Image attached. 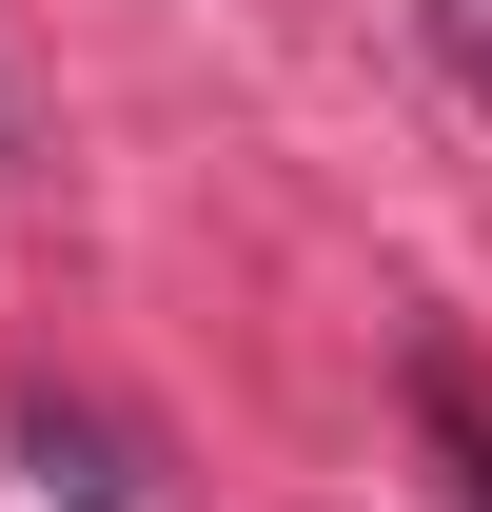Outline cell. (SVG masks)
<instances>
[{"mask_svg": "<svg viewBox=\"0 0 492 512\" xmlns=\"http://www.w3.org/2000/svg\"><path fill=\"white\" fill-rule=\"evenodd\" d=\"M20 473H40L60 512H119V493H138V473H119V434H99V414H60V394H20Z\"/></svg>", "mask_w": 492, "mask_h": 512, "instance_id": "6da1fadb", "label": "cell"}, {"mask_svg": "<svg viewBox=\"0 0 492 512\" xmlns=\"http://www.w3.org/2000/svg\"><path fill=\"white\" fill-rule=\"evenodd\" d=\"M414 414H433V453H453V493L492 512V375H473V355H453V335H433V355H414Z\"/></svg>", "mask_w": 492, "mask_h": 512, "instance_id": "7a4b0ae2", "label": "cell"}]
</instances>
